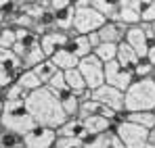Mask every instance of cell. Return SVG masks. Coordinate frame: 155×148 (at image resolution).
<instances>
[{"instance_id": "6da1fadb", "label": "cell", "mask_w": 155, "mask_h": 148, "mask_svg": "<svg viewBox=\"0 0 155 148\" xmlns=\"http://www.w3.org/2000/svg\"><path fill=\"white\" fill-rule=\"evenodd\" d=\"M25 106L34 119L36 125L42 127H51V129H59L69 117L65 115L63 106H61V98H57L52 92H48L46 88H40L31 94H27Z\"/></svg>"}, {"instance_id": "7a4b0ae2", "label": "cell", "mask_w": 155, "mask_h": 148, "mask_svg": "<svg viewBox=\"0 0 155 148\" xmlns=\"http://www.w3.org/2000/svg\"><path fill=\"white\" fill-rule=\"evenodd\" d=\"M126 96V113L155 111V81L149 79H134V83L124 92Z\"/></svg>"}, {"instance_id": "3957f363", "label": "cell", "mask_w": 155, "mask_h": 148, "mask_svg": "<svg viewBox=\"0 0 155 148\" xmlns=\"http://www.w3.org/2000/svg\"><path fill=\"white\" fill-rule=\"evenodd\" d=\"M0 125H2V129L15 131L19 136H25L36 127V123H34V119H31V115H29V111L25 106V100L6 102L4 113L0 117Z\"/></svg>"}, {"instance_id": "277c9868", "label": "cell", "mask_w": 155, "mask_h": 148, "mask_svg": "<svg viewBox=\"0 0 155 148\" xmlns=\"http://www.w3.org/2000/svg\"><path fill=\"white\" fill-rule=\"evenodd\" d=\"M74 31L80 36H90L107 23L103 15L92 8V0H74Z\"/></svg>"}, {"instance_id": "5b68a950", "label": "cell", "mask_w": 155, "mask_h": 148, "mask_svg": "<svg viewBox=\"0 0 155 148\" xmlns=\"http://www.w3.org/2000/svg\"><path fill=\"white\" fill-rule=\"evenodd\" d=\"M113 131L126 148H147V144H149V129L136 123H130L128 119L117 123L113 127Z\"/></svg>"}, {"instance_id": "8992f818", "label": "cell", "mask_w": 155, "mask_h": 148, "mask_svg": "<svg viewBox=\"0 0 155 148\" xmlns=\"http://www.w3.org/2000/svg\"><path fill=\"white\" fill-rule=\"evenodd\" d=\"M78 71L82 73L88 90H97V88L105 86V65L94 56V54L82 58V61L78 63Z\"/></svg>"}, {"instance_id": "52a82bcc", "label": "cell", "mask_w": 155, "mask_h": 148, "mask_svg": "<svg viewBox=\"0 0 155 148\" xmlns=\"http://www.w3.org/2000/svg\"><path fill=\"white\" fill-rule=\"evenodd\" d=\"M48 8L54 19V27L61 31H74V2L71 0H48Z\"/></svg>"}, {"instance_id": "ba28073f", "label": "cell", "mask_w": 155, "mask_h": 148, "mask_svg": "<svg viewBox=\"0 0 155 148\" xmlns=\"http://www.w3.org/2000/svg\"><path fill=\"white\" fill-rule=\"evenodd\" d=\"M105 83L115 88V90H120V92H126L134 83V73L130 69H124L117 61L107 63L105 65Z\"/></svg>"}, {"instance_id": "9c48e42d", "label": "cell", "mask_w": 155, "mask_h": 148, "mask_svg": "<svg viewBox=\"0 0 155 148\" xmlns=\"http://www.w3.org/2000/svg\"><path fill=\"white\" fill-rule=\"evenodd\" d=\"M92 100L107 106V109H111V111H115V113H126V96H124V92H120V90H115V88H111L107 83L97 88V90H92Z\"/></svg>"}, {"instance_id": "30bf717a", "label": "cell", "mask_w": 155, "mask_h": 148, "mask_svg": "<svg viewBox=\"0 0 155 148\" xmlns=\"http://www.w3.org/2000/svg\"><path fill=\"white\" fill-rule=\"evenodd\" d=\"M57 140H59L57 129L36 125L29 134L23 136V146L25 148H54Z\"/></svg>"}, {"instance_id": "8fae6325", "label": "cell", "mask_w": 155, "mask_h": 148, "mask_svg": "<svg viewBox=\"0 0 155 148\" xmlns=\"http://www.w3.org/2000/svg\"><path fill=\"white\" fill-rule=\"evenodd\" d=\"M69 36H71V31H61V29H57V27H52L46 33H42V36H40V46L44 50L46 58H51L52 54H57L61 48H65Z\"/></svg>"}, {"instance_id": "7c38bea8", "label": "cell", "mask_w": 155, "mask_h": 148, "mask_svg": "<svg viewBox=\"0 0 155 148\" xmlns=\"http://www.w3.org/2000/svg\"><path fill=\"white\" fill-rule=\"evenodd\" d=\"M140 8L143 0H117V21L126 27L140 25Z\"/></svg>"}, {"instance_id": "4fadbf2b", "label": "cell", "mask_w": 155, "mask_h": 148, "mask_svg": "<svg viewBox=\"0 0 155 148\" xmlns=\"http://www.w3.org/2000/svg\"><path fill=\"white\" fill-rule=\"evenodd\" d=\"M124 42H126L130 48L138 54L140 61L147 58V54H149V46H151V44H149V38H147L143 25H132V27H128V33H126V40H124Z\"/></svg>"}, {"instance_id": "5bb4252c", "label": "cell", "mask_w": 155, "mask_h": 148, "mask_svg": "<svg viewBox=\"0 0 155 148\" xmlns=\"http://www.w3.org/2000/svg\"><path fill=\"white\" fill-rule=\"evenodd\" d=\"M128 27L120 21H107V23L99 29V38L105 44H122L126 40Z\"/></svg>"}, {"instance_id": "9a60e30c", "label": "cell", "mask_w": 155, "mask_h": 148, "mask_svg": "<svg viewBox=\"0 0 155 148\" xmlns=\"http://www.w3.org/2000/svg\"><path fill=\"white\" fill-rule=\"evenodd\" d=\"M65 48L69 50L71 54H76L80 61L92 54V46H90L88 36H80L76 31H71V36H69V40H67V46H65Z\"/></svg>"}, {"instance_id": "2e32d148", "label": "cell", "mask_w": 155, "mask_h": 148, "mask_svg": "<svg viewBox=\"0 0 155 148\" xmlns=\"http://www.w3.org/2000/svg\"><path fill=\"white\" fill-rule=\"evenodd\" d=\"M82 127H84V131L90 134V136H103V134H107V131L113 129V123H111L109 119L101 117V115H92V117H88V119H82Z\"/></svg>"}, {"instance_id": "e0dca14e", "label": "cell", "mask_w": 155, "mask_h": 148, "mask_svg": "<svg viewBox=\"0 0 155 148\" xmlns=\"http://www.w3.org/2000/svg\"><path fill=\"white\" fill-rule=\"evenodd\" d=\"M51 61L54 63V67L59 69V71H71V69H78V63H80V58H78L76 54H71L67 48H61L57 54H52Z\"/></svg>"}, {"instance_id": "ac0fdd59", "label": "cell", "mask_w": 155, "mask_h": 148, "mask_svg": "<svg viewBox=\"0 0 155 148\" xmlns=\"http://www.w3.org/2000/svg\"><path fill=\"white\" fill-rule=\"evenodd\" d=\"M115 61L124 67V69H134L138 63H140V58H138V54L134 52V50L130 48L126 42H122V44H117V56H115Z\"/></svg>"}, {"instance_id": "d6986e66", "label": "cell", "mask_w": 155, "mask_h": 148, "mask_svg": "<svg viewBox=\"0 0 155 148\" xmlns=\"http://www.w3.org/2000/svg\"><path fill=\"white\" fill-rule=\"evenodd\" d=\"M0 71H15V73H21V71H23V63H21V58H19L13 50L0 48Z\"/></svg>"}, {"instance_id": "ffe728a7", "label": "cell", "mask_w": 155, "mask_h": 148, "mask_svg": "<svg viewBox=\"0 0 155 148\" xmlns=\"http://www.w3.org/2000/svg\"><path fill=\"white\" fill-rule=\"evenodd\" d=\"M46 61V54H44V50L40 46V40L36 42V44H31L29 50L25 52V56L21 58V63H23V69H34V67H38L40 63H44Z\"/></svg>"}, {"instance_id": "44dd1931", "label": "cell", "mask_w": 155, "mask_h": 148, "mask_svg": "<svg viewBox=\"0 0 155 148\" xmlns=\"http://www.w3.org/2000/svg\"><path fill=\"white\" fill-rule=\"evenodd\" d=\"M17 83L25 90L27 94H31V92H36V90H40V88H44V83L38 79V75L34 73L31 69H23L19 77H17Z\"/></svg>"}, {"instance_id": "7402d4cb", "label": "cell", "mask_w": 155, "mask_h": 148, "mask_svg": "<svg viewBox=\"0 0 155 148\" xmlns=\"http://www.w3.org/2000/svg\"><path fill=\"white\" fill-rule=\"evenodd\" d=\"M57 136L59 138H82L84 136V127L80 119H67L65 123L57 129Z\"/></svg>"}, {"instance_id": "603a6c76", "label": "cell", "mask_w": 155, "mask_h": 148, "mask_svg": "<svg viewBox=\"0 0 155 148\" xmlns=\"http://www.w3.org/2000/svg\"><path fill=\"white\" fill-rule=\"evenodd\" d=\"M92 8L103 15L105 21H117V0H92Z\"/></svg>"}, {"instance_id": "cb8c5ba5", "label": "cell", "mask_w": 155, "mask_h": 148, "mask_svg": "<svg viewBox=\"0 0 155 148\" xmlns=\"http://www.w3.org/2000/svg\"><path fill=\"white\" fill-rule=\"evenodd\" d=\"M48 92H52L57 98H61V96H65L67 92H69V88H67V81H65V73L63 71H57V73L51 77V81L44 86Z\"/></svg>"}, {"instance_id": "d4e9b609", "label": "cell", "mask_w": 155, "mask_h": 148, "mask_svg": "<svg viewBox=\"0 0 155 148\" xmlns=\"http://www.w3.org/2000/svg\"><path fill=\"white\" fill-rule=\"evenodd\" d=\"M128 121L136 123L145 129H155V111H140V113H128Z\"/></svg>"}, {"instance_id": "484cf974", "label": "cell", "mask_w": 155, "mask_h": 148, "mask_svg": "<svg viewBox=\"0 0 155 148\" xmlns=\"http://www.w3.org/2000/svg\"><path fill=\"white\" fill-rule=\"evenodd\" d=\"M65 81H67V88H69V92H74V94H82L84 90H88L86 88V81H84V77L82 73L78 71V69H71V71H65Z\"/></svg>"}, {"instance_id": "4316f807", "label": "cell", "mask_w": 155, "mask_h": 148, "mask_svg": "<svg viewBox=\"0 0 155 148\" xmlns=\"http://www.w3.org/2000/svg\"><path fill=\"white\" fill-rule=\"evenodd\" d=\"M92 54H94L103 65L113 63V61H115V56H117V44H105V42H101V44H99V48L92 50Z\"/></svg>"}, {"instance_id": "83f0119b", "label": "cell", "mask_w": 155, "mask_h": 148, "mask_svg": "<svg viewBox=\"0 0 155 148\" xmlns=\"http://www.w3.org/2000/svg\"><path fill=\"white\" fill-rule=\"evenodd\" d=\"M61 106L65 111V115L69 119H78V113H80V98H78L74 92H67L65 96H61Z\"/></svg>"}, {"instance_id": "f1b7e54d", "label": "cell", "mask_w": 155, "mask_h": 148, "mask_svg": "<svg viewBox=\"0 0 155 148\" xmlns=\"http://www.w3.org/2000/svg\"><path fill=\"white\" fill-rule=\"evenodd\" d=\"M31 71H34V73L38 75V79H40V81H42V83L46 86V83L51 81V77H52V75H54V73H57L59 69L54 67V63H52L51 58H46L44 63H40L38 67H34Z\"/></svg>"}, {"instance_id": "f546056e", "label": "cell", "mask_w": 155, "mask_h": 148, "mask_svg": "<svg viewBox=\"0 0 155 148\" xmlns=\"http://www.w3.org/2000/svg\"><path fill=\"white\" fill-rule=\"evenodd\" d=\"M0 148H25L23 146V136L8 131V129H2L0 131Z\"/></svg>"}, {"instance_id": "4dcf8cb0", "label": "cell", "mask_w": 155, "mask_h": 148, "mask_svg": "<svg viewBox=\"0 0 155 148\" xmlns=\"http://www.w3.org/2000/svg\"><path fill=\"white\" fill-rule=\"evenodd\" d=\"M17 42V36H15V27L13 25H6V27H0V48L11 50Z\"/></svg>"}, {"instance_id": "1f68e13d", "label": "cell", "mask_w": 155, "mask_h": 148, "mask_svg": "<svg viewBox=\"0 0 155 148\" xmlns=\"http://www.w3.org/2000/svg\"><path fill=\"white\" fill-rule=\"evenodd\" d=\"M153 71H155V67L147 61V58H143V61L132 69L134 79H149V77H153Z\"/></svg>"}, {"instance_id": "d6a6232c", "label": "cell", "mask_w": 155, "mask_h": 148, "mask_svg": "<svg viewBox=\"0 0 155 148\" xmlns=\"http://www.w3.org/2000/svg\"><path fill=\"white\" fill-rule=\"evenodd\" d=\"M99 109H101V104H99V102H94V100L80 102V113H78V119L82 121V119H88V117H92V115H99Z\"/></svg>"}, {"instance_id": "836d02e7", "label": "cell", "mask_w": 155, "mask_h": 148, "mask_svg": "<svg viewBox=\"0 0 155 148\" xmlns=\"http://www.w3.org/2000/svg\"><path fill=\"white\" fill-rule=\"evenodd\" d=\"M140 23H147V25H153L155 23V0H143Z\"/></svg>"}, {"instance_id": "e575fe53", "label": "cell", "mask_w": 155, "mask_h": 148, "mask_svg": "<svg viewBox=\"0 0 155 148\" xmlns=\"http://www.w3.org/2000/svg\"><path fill=\"white\" fill-rule=\"evenodd\" d=\"M2 94H4L6 102H17V100H25L27 98V92L19 86V83H13V86H11V88H6Z\"/></svg>"}, {"instance_id": "d590c367", "label": "cell", "mask_w": 155, "mask_h": 148, "mask_svg": "<svg viewBox=\"0 0 155 148\" xmlns=\"http://www.w3.org/2000/svg\"><path fill=\"white\" fill-rule=\"evenodd\" d=\"M54 148H84L80 138H59Z\"/></svg>"}, {"instance_id": "8d00e7d4", "label": "cell", "mask_w": 155, "mask_h": 148, "mask_svg": "<svg viewBox=\"0 0 155 148\" xmlns=\"http://www.w3.org/2000/svg\"><path fill=\"white\" fill-rule=\"evenodd\" d=\"M88 40H90V46H92V50L99 48V44H101V38H99V31H94V33H90L88 36Z\"/></svg>"}, {"instance_id": "74e56055", "label": "cell", "mask_w": 155, "mask_h": 148, "mask_svg": "<svg viewBox=\"0 0 155 148\" xmlns=\"http://www.w3.org/2000/svg\"><path fill=\"white\" fill-rule=\"evenodd\" d=\"M147 61H149V63H151V65L155 67V44H151V46H149V54H147Z\"/></svg>"}, {"instance_id": "f35d334b", "label": "cell", "mask_w": 155, "mask_h": 148, "mask_svg": "<svg viewBox=\"0 0 155 148\" xmlns=\"http://www.w3.org/2000/svg\"><path fill=\"white\" fill-rule=\"evenodd\" d=\"M4 106H6V98H4V94L0 92V117H2V113H4Z\"/></svg>"}, {"instance_id": "ab89813d", "label": "cell", "mask_w": 155, "mask_h": 148, "mask_svg": "<svg viewBox=\"0 0 155 148\" xmlns=\"http://www.w3.org/2000/svg\"><path fill=\"white\" fill-rule=\"evenodd\" d=\"M149 144H151V146H155V129H151V131H149Z\"/></svg>"}, {"instance_id": "60d3db41", "label": "cell", "mask_w": 155, "mask_h": 148, "mask_svg": "<svg viewBox=\"0 0 155 148\" xmlns=\"http://www.w3.org/2000/svg\"><path fill=\"white\" fill-rule=\"evenodd\" d=\"M147 148H155V146H151V144H147Z\"/></svg>"}, {"instance_id": "b9f144b4", "label": "cell", "mask_w": 155, "mask_h": 148, "mask_svg": "<svg viewBox=\"0 0 155 148\" xmlns=\"http://www.w3.org/2000/svg\"><path fill=\"white\" fill-rule=\"evenodd\" d=\"M151 27H153V33H155V23H153V25H151Z\"/></svg>"}, {"instance_id": "7bdbcfd3", "label": "cell", "mask_w": 155, "mask_h": 148, "mask_svg": "<svg viewBox=\"0 0 155 148\" xmlns=\"http://www.w3.org/2000/svg\"><path fill=\"white\" fill-rule=\"evenodd\" d=\"M153 81H155V71H153Z\"/></svg>"}]
</instances>
